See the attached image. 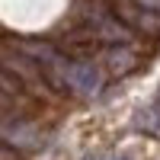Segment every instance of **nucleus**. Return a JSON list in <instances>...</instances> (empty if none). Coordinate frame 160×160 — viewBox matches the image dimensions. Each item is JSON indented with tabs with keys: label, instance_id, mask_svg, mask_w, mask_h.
<instances>
[{
	"label": "nucleus",
	"instance_id": "1",
	"mask_svg": "<svg viewBox=\"0 0 160 160\" xmlns=\"http://www.w3.org/2000/svg\"><path fill=\"white\" fill-rule=\"evenodd\" d=\"M58 68H61V80H64L71 90H77V93H96L99 83H102V77H99V71L93 68V64L61 61V58H58Z\"/></svg>",
	"mask_w": 160,
	"mask_h": 160
},
{
	"label": "nucleus",
	"instance_id": "2",
	"mask_svg": "<svg viewBox=\"0 0 160 160\" xmlns=\"http://www.w3.org/2000/svg\"><path fill=\"white\" fill-rule=\"evenodd\" d=\"M135 3H141L144 10H151V13H160V0H135Z\"/></svg>",
	"mask_w": 160,
	"mask_h": 160
}]
</instances>
